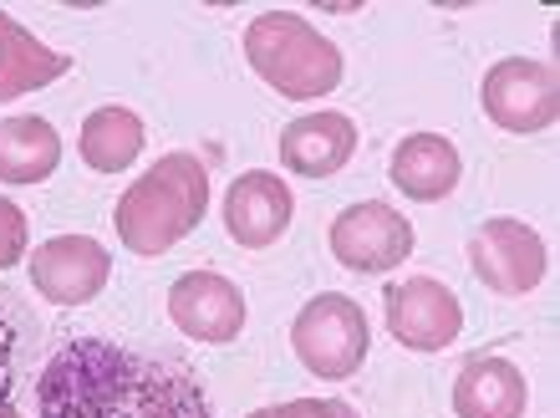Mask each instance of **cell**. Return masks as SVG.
I'll use <instances>...</instances> for the list:
<instances>
[{"instance_id": "18", "label": "cell", "mask_w": 560, "mask_h": 418, "mask_svg": "<svg viewBox=\"0 0 560 418\" xmlns=\"http://www.w3.org/2000/svg\"><path fill=\"white\" fill-rule=\"evenodd\" d=\"M21 255H26V214L11 199H0V270H11Z\"/></svg>"}, {"instance_id": "7", "label": "cell", "mask_w": 560, "mask_h": 418, "mask_svg": "<svg viewBox=\"0 0 560 418\" xmlns=\"http://www.w3.org/2000/svg\"><path fill=\"white\" fill-rule=\"evenodd\" d=\"M331 255L357 276H383L413 255V224L383 199L347 205L331 220Z\"/></svg>"}, {"instance_id": "19", "label": "cell", "mask_w": 560, "mask_h": 418, "mask_svg": "<svg viewBox=\"0 0 560 418\" xmlns=\"http://www.w3.org/2000/svg\"><path fill=\"white\" fill-rule=\"evenodd\" d=\"M276 418H357V414L341 398H291V404L276 408Z\"/></svg>"}, {"instance_id": "13", "label": "cell", "mask_w": 560, "mask_h": 418, "mask_svg": "<svg viewBox=\"0 0 560 418\" xmlns=\"http://www.w3.org/2000/svg\"><path fill=\"white\" fill-rule=\"evenodd\" d=\"M530 388L510 358H469L454 378L458 418H525Z\"/></svg>"}, {"instance_id": "12", "label": "cell", "mask_w": 560, "mask_h": 418, "mask_svg": "<svg viewBox=\"0 0 560 418\" xmlns=\"http://www.w3.org/2000/svg\"><path fill=\"white\" fill-rule=\"evenodd\" d=\"M357 153V123L347 113H306V118H295L285 133H280V159L291 174L301 179H326V174H337L347 169V159Z\"/></svg>"}, {"instance_id": "5", "label": "cell", "mask_w": 560, "mask_h": 418, "mask_svg": "<svg viewBox=\"0 0 560 418\" xmlns=\"http://www.w3.org/2000/svg\"><path fill=\"white\" fill-rule=\"evenodd\" d=\"M489 123H500L504 133H546L560 113V92H556V67L530 57H504L485 72L479 88Z\"/></svg>"}, {"instance_id": "21", "label": "cell", "mask_w": 560, "mask_h": 418, "mask_svg": "<svg viewBox=\"0 0 560 418\" xmlns=\"http://www.w3.org/2000/svg\"><path fill=\"white\" fill-rule=\"evenodd\" d=\"M250 418H276V408H255V414Z\"/></svg>"}, {"instance_id": "16", "label": "cell", "mask_w": 560, "mask_h": 418, "mask_svg": "<svg viewBox=\"0 0 560 418\" xmlns=\"http://www.w3.org/2000/svg\"><path fill=\"white\" fill-rule=\"evenodd\" d=\"M61 164V138L46 118L0 123V184H42Z\"/></svg>"}, {"instance_id": "14", "label": "cell", "mask_w": 560, "mask_h": 418, "mask_svg": "<svg viewBox=\"0 0 560 418\" xmlns=\"http://www.w3.org/2000/svg\"><path fill=\"white\" fill-rule=\"evenodd\" d=\"M458 174H464V164H458V149L443 133H413V138H402L398 149H393V164H387V179L398 184L408 199H418V205H433V199L454 195Z\"/></svg>"}, {"instance_id": "3", "label": "cell", "mask_w": 560, "mask_h": 418, "mask_svg": "<svg viewBox=\"0 0 560 418\" xmlns=\"http://www.w3.org/2000/svg\"><path fill=\"white\" fill-rule=\"evenodd\" d=\"M245 57L280 97L311 103L337 92L341 82V51L311 26L306 15L291 11H260L245 26Z\"/></svg>"}, {"instance_id": "1", "label": "cell", "mask_w": 560, "mask_h": 418, "mask_svg": "<svg viewBox=\"0 0 560 418\" xmlns=\"http://www.w3.org/2000/svg\"><path fill=\"white\" fill-rule=\"evenodd\" d=\"M42 418H214L205 383L178 362L103 337H72L36 378Z\"/></svg>"}, {"instance_id": "15", "label": "cell", "mask_w": 560, "mask_h": 418, "mask_svg": "<svg viewBox=\"0 0 560 418\" xmlns=\"http://www.w3.org/2000/svg\"><path fill=\"white\" fill-rule=\"evenodd\" d=\"M67 72H72V57L42 46V36H31L15 15H0V103L26 97Z\"/></svg>"}, {"instance_id": "2", "label": "cell", "mask_w": 560, "mask_h": 418, "mask_svg": "<svg viewBox=\"0 0 560 418\" xmlns=\"http://www.w3.org/2000/svg\"><path fill=\"white\" fill-rule=\"evenodd\" d=\"M209 209V174L194 153H163L143 179L122 189L113 224L133 255H163L189 235Z\"/></svg>"}, {"instance_id": "20", "label": "cell", "mask_w": 560, "mask_h": 418, "mask_svg": "<svg viewBox=\"0 0 560 418\" xmlns=\"http://www.w3.org/2000/svg\"><path fill=\"white\" fill-rule=\"evenodd\" d=\"M11 362H15V337H11V322L0 316V408L11 398Z\"/></svg>"}, {"instance_id": "9", "label": "cell", "mask_w": 560, "mask_h": 418, "mask_svg": "<svg viewBox=\"0 0 560 418\" xmlns=\"http://www.w3.org/2000/svg\"><path fill=\"white\" fill-rule=\"evenodd\" d=\"M168 316H174V327L184 337L220 347L245 332V297H240L235 281H224L220 270H189L168 291Z\"/></svg>"}, {"instance_id": "6", "label": "cell", "mask_w": 560, "mask_h": 418, "mask_svg": "<svg viewBox=\"0 0 560 418\" xmlns=\"http://www.w3.org/2000/svg\"><path fill=\"white\" fill-rule=\"evenodd\" d=\"M469 266L474 276L500 291V297H530L535 286L546 281V240L535 235L525 220H485L469 235Z\"/></svg>"}, {"instance_id": "8", "label": "cell", "mask_w": 560, "mask_h": 418, "mask_svg": "<svg viewBox=\"0 0 560 418\" xmlns=\"http://www.w3.org/2000/svg\"><path fill=\"white\" fill-rule=\"evenodd\" d=\"M387 332L398 337L408 352H439L464 327V306L443 281L413 276V281L387 286Z\"/></svg>"}, {"instance_id": "11", "label": "cell", "mask_w": 560, "mask_h": 418, "mask_svg": "<svg viewBox=\"0 0 560 418\" xmlns=\"http://www.w3.org/2000/svg\"><path fill=\"white\" fill-rule=\"evenodd\" d=\"M295 214V195L291 184L270 174V169H250V174H240L230 184V199H224V224H230V235L235 245L245 251H266L285 235V224Z\"/></svg>"}, {"instance_id": "17", "label": "cell", "mask_w": 560, "mask_h": 418, "mask_svg": "<svg viewBox=\"0 0 560 418\" xmlns=\"http://www.w3.org/2000/svg\"><path fill=\"white\" fill-rule=\"evenodd\" d=\"M77 149H82V164L97 169V174H122L143 153V118L128 107H97L82 123Z\"/></svg>"}, {"instance_id": "4", "label": "cell", "mask_w": 560, "mask_h": 418, "mask_svg": "<svg viewBox=\"0 0 560 418\" xmlns=\"http://www.w3.org/2000/svg\"><path fill=\"white\" fill-rule=\"evenodd\" d=\"M368 342H372L368 312L352 297H341V291H326V297L306 301L291 327L295 358L306 362L316 378H326V383L352 378L368 362Z\"/></svg>"}, {"instance_id": "10", "label": "cell", "mask_w": 560, "mask_h": 418, "mask_svg": "<svg viewBox=\"0 0 560 418\" xmlns=\"http://www.w3.org/2000/svg\"><path fill=\"white\" fill-rule=\"evenodd\" d=\"M113 260L92 235H57L31 255V286L57 306H82L107 286Z\"/></svg>"}]
</instances>
